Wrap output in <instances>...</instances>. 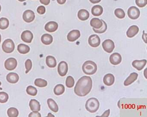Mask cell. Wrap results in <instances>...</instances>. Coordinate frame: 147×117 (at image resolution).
<instances>
[{"label":"cell","instance_id":"obj_46","mask_svg":"<svg viewBox=\"0 0 147 117\" xmlns=\"http://www.w3.org/2000/svg\"><path fill=\"white\" fill-rule=\"evenodd\" d=\"M55 117V116H54V115H53V114H51V113H49L48 114V117Z\"/></svg>","mask_w":147,"mask_h":117},{"label":"cell","instance_id":"obj_31","mask_svg":"<svg viewBox=\"0 0 147 117\" xmlns=\"http://www.w3.org/2000/svg\"><path fill=\"white\" fill-rule=\"evenodd\" d=\"M7 115L8 117H17L19 115V111L15 108H10L7 110Z\"/></svg>","mask_w":147,"mask_h":117},{"label":"cell","instance_id":"obj_42","mask_svg":"<svg viewBox=\"0 0 147 117\" xmlns=\"http://www.w3.org/2000/svg\"><path fill=\"white\" fill-rule=\"evenodd\" d=\"M110 109H108L105 112H104V113L101 116H99V117H108L110 115Z\"/></svg>","mask_w":147,"mask_h":117},{"label":"cell","instance_id":"obj_49","mask_svg":"<svg viewBox=\"0 0 147 117\" xmlns=\"http://www.w3.org/2000/svg\"><path fill=\"white\" fill-rule=\"evenodd\" d=\"M1 82H0V86H1ZM0 90H2V88H1L0 87Z\"/></svg>","mask_w":147,"mask_h":117},{"label":"cell","instance_id":"obj_44","mask_svg":"<svg viewBox=\"0 0 147 117\" xmlns=\"http://www.w3.org/2000/svg\"><path fill=\"white\" fill-rule=\"evenodd\" d=\"M143 33L142 35L143 40L144 41L145 43H147V42H146V35H147V34L145 33L144 31H143Z\"/></svg>","mask_w":147,"mask_h":117},{"label":"cell","instance_id":"obj_48","mask_svg":"<svg viewBox=\"0 0 147 117\" xmlns=\"http://www.w3.org/2000/svg\"><path fill=\"white\" fill-rule=\"evenodd\" d=\"M1 34H0V43H1Z\"/></svg>","mask_w":147,"mask_h":117},{"label":"cell","instance_id":"obj_2","mask_svg":"<svg viewBox=\"0 0 147 117\" xmlns=\"http://www.w3.org/2000/svg\"><path fill=\"white\" fill-rule=\"evenodd\" d=\"M82 69L84 73L86 75H93L97 72V64L92 60H87L83 64Z\"/></svg>","mask_w":147,"mask_h":117},{"label":"cell","instance_id":"obj_38","mask_svg":"<svg viewBox=\"0 0 147 117\" xmlns=\"http://www.w3.org/2000/svg\"><path fill=\"white\" fill-rule=\"evenodd\" d=\"M25 67L26 69V73H28L30 70H31L32 67V62L30 59H27L25 62Z\"/></svg>","mask_w":147,"mask_h":117},{"label":"cell","instance_id":"obj_33","mask_svg":"<svg viewBox=\"0 0 147 117\" xmlns=\"http://www.w3.org/2000/svg\"><path fill=\"white\" fill-rule=\"evenodd\" d=\"M114 14L118 18L123 19L125 17V13L123 9L121 8H117L114 11Z\"/></svg>","mask_w":147,"mask_h":117},{"label":"cell","instance_id":"obj_17","mask_svg":"<svg viewBox=\"0 0 147 117\" xmlns=\"http://www.w3.org/2000/svg\"><path fill=\"white\" fill-rule=\"evenodd\" d=\"M115 81V77L112 74L108 73L105 75L103 78V82L107 86H110L114 83Z\"/></svg>","mask_w":147,"mask_h":117},{"label":"cell","instance_id":"obj_50","mask_svg":"<svg viewBox=\"0 0 147 117\" xmlns=\"http://www.w3.org/2000/svg\"><path fill=\"white\" fill-rule=\"evenodd\" d=\"M1 5H0V12H1Z\"/></svg>","mask_w":147,"mask_h":117},{"label":"cell","instance_id":"obj_11","mask_svg":"<svg viewBox=\"0 0 147 117\" xmlns=\"http://www.w3.org/2000/svg\"><path fill=\"white\" fill-rule=\"evenodd\" d=\"M80 32L78 30H73L68 34L67 39L68 41L71 42L75 41L80 37Z\"/></svg>","mask_w":147,"mask_h":117},{"label":"cell","instance_id":"obj_6","mask_svg":"<svg viewBox=\"0 0 147 117\" xmlns=\"http://www.w3.org/2000/svg\"><path fill=\"white\" fill-rule=\"evenodd\" d=\"M127 13L128 17L130 19L135 20L139 17L140 15V11L137 7L135 6H132L129 8Z\"/></svg>","mask_w":147,"mask_h":117},{"label":"cell","instance_id":"obj_10","mask_svg":"<svg viewBox=\"0 0 147 117\" xmlns=\"http://www.w3.org/2000/svg\"><path fill=\"white\" fill-rule=\"evenodd\" d=\"M23 18L24 21L26 23H31L35 19V13L31 10H26L24 13Z\"/></svg>","mask_w":147,"mask_h":117},{"label":"cell","instance_id":"obj_5","mask_svg":"<svg viewBox=\"0 0 147 117\" xmlns=\"http://www.w3.org/2000/svg\"><path fill=\"white\" fill-rule=\"evenodd\" d=\"M102 45L104 50L108 53H111L115 48L114 42L110 39H107L104 41Z\"/></svg>","mask_w":147,"mask_h":117},{"label":"cell","instance_id":"obj_7","mask_svg":"<svg viewBox=\"0 0 147 117\" xmlns=\"http://www.w3.org/2000/svg\"><path fill=\"white\" fill-rule=\"evenodd\" d=\"M18 62L17 60L13 58H10L6 60L5 66L8 70H13L17 67Z\"/></svg>","mask_w":147,"mask_h":117},{"label":"cell","instance_id":"obj_3","mask_svg":"<svg viewBox=\"0 0 147 117\" xmlns=\"http://www.w3.org/2000/svg\"><path fill=\"white\" fill-rule=\"evenodd\" d=\"M100 103L98 99L94 97L89 98L87 100L86 104V108L90 112L95 113L99 108Z\"/></svg>","mask_w":147,"mask_h":117},{"label":"cell","instance_id":"obj_16","mask_svg":"<svg viewBox=\"0 0 147 117\" xmlns=\"http://www.w3.org/2000/svg\"><path fill=\"white\" fill-rule=\"evenodd\" d=\"M139 31V28L137 25L130 26L126 32V35L129 38H132L135 37Z\"/></svg>","mask_w":147,"mask_h":117},{"label":"cell","instance_id":"obj_4","mask_svg":"<svg viewBox=\"0 0 147 117\" xmlns=\"http://www.w3.org/2000/svg\"><path fill=\"white\" fill-rule=\"evenodd\" d=\"M2 48L3 51L5 53H11L14 51L15 44L12 40L10 39H7L3 42Z\"/></svg>","mask_w":147,"mask_h":117},{"label":"cell","instance_id":"obj_32","mask_svg":"<svg viewBox=\"0 0 147 117\" xmlns=\"http://www.w3.org/2000/svg\"><path fill=\"white\" fill-rule=\"evenodd\" d=\"M102 21L103 22V25L101 28L99 29H95L94 28H93V30L95 33H98V34H102V33H105L107 30V25L104 20H102Z\"/></svg>","mask_w":147,"mask_h":117},{"label":"cell","instance_id":"obj_20","mask_svg":"<svg viewBox=\"0 0 147 117\" xmlns=\"http://www.w3.org/2000/svg\"><path fill=\"white\" fill-rule=\"evenodd\" d=\"M29 106L30 109L32 111L38 112L40 111L41 109V105L40 103L35 99H32L30 101Z\"/></svg>","mask_w":147,"mask_h":117},{"label":"cell","instance_id":"obj_1","mask_svg":"<svg viewBox=\"0 0 147 117\" xmlns=\"http://www.w3.org/2000/svg\"><path fill=\"white\" fill-rule=\"evenodd\" d=\"M92 88V81L90 77L84 76L78 80L74 88L75 93L79 96L88 94Z\"/></svg>","mask_w":147,"mask_h":117},{"label":"cell","instance_id":"obj_28","mask_svg":"<svg viewBox=\"0 0 147 117\" xmlns=\"http://www.w3.org/2000/svg\"><path fill=\"white\" fill-rule=\"evenodd\" d=\"M65 90V87L63 84H58L54 88V92L55 94L59 96L63 94Z\"/></svg>","mask_w":147,"mask_h":117},{"label":"cell","instance_id":"obj_8","mask_svg":"<svg viewBox=\"0 0 147 117\" xmlns=\"http://www.w3.org/2000/svg\"><path fill=\"white\" fill-rule=\"evenodd\" d=\"M88 42L89 45L92 47H98L100 45V38L97 35H92L88 38Z\"/></svg>","mask_w":147,"mask_h":117},{"label":"cell","instance_id":"obj_43","mask_svg":"<svg viewBox=\"0 0 147 117\" xmlns=\"http://www.w3.org/2000/svg\"><path fill=\"white\" fill-rule=\"evenodd\" d=\"M57 3L59 4V5H63L66 3V1L67 0H57Z\"/></svg>","mask_w":147,"mask_h":117},{"label":"cell","instance_id":"obj_45","mask_svg":"<svg viewBox=\"0 0 147 117\" xmlns=\"http://www.w3.org/2000/svg\"><path fill=\"white\" fill-rule=\"evenodd\" d=\"M101 1V0H89V1H90L91 3L94 4L99 3Z\"/></svg>","mask_w":147,"mask_h":117},{"label":"cell","instance_id":"obj_21","mask_svg":"<svg viewBox=\"0 0 147 117\" xmlns=\"http://www.w3.org/2000/svg\"><path fill=\"white\" fill-rule=\"evenodd\" d=\"M77 16L81 21H86L89 18L90 15L88 11L85 9H81L78 12Z\"/></svg>","mask_w":147,"mask_h":117},{"label":"cell","instance_id":"obj_9","mask_svg":"<svg viewBox=\"0 0 147 117\" xmlns=\"http://www.w3.org/2000/svg\"><path fill=\"white\" fill-rule=\"evenodd\" d=\"M58 72L61 76H64L67 75L68 71V66L67 62L62 61L59 63L58 66Z\"/></svg>","mask_w":147,"mask_h":117},{"label":"cell","instance_id":"obj_12","mask_svg":"<svg viewBox=\"0 0 147 117\" xmlns=\"http://www.w3.org/2000/svg\"><path fill=\"white\" fill-rule=\"evenodd\" d=\"M122 61V56L118 53H115L111 55L110 57V62L113 65H117Z\"/></svg>","mask_w":147,"mask_h":117},{"label":"cell","instance_id":"obj_37","mask_svg":"<svg viewBox=\"0 0 147 117\" xmlns=\"http://www.w3.org/2000/svg\"><path fill=\"white\" fill-rule=\"evenodd\" d=\"M136 4L138 7L142 8L147 5V0H136Z\"/></svg>","mask_w":147,"mask_h":117},{"label":"cell","instance_id":"obj_25","mask_svg":"<svg viewBox=\"0 0 147 117\" xmlns=\"http://www.w3.org/2000/svg\"><path fill=\"white\" fill-rule=\"evenodd\" d=\"M90 25L95 29H99L101 28L103 25L102 20L96 18L92 19L90 21Z\"/></svg>","mask_w":147,"mask_h":117},{"label":"cell","instance_id":"obj_24","mask_svg":"<svg viewBox=\"0 0 147 117\" xmlns=\"http://www.w3.org/2000/svg\"><path fill=\"white\" fill-rule=\"evenodd\" d=\"M92 14L95 17H98L102 15L103 13V8L101 6L97 5L93 7L91 10Z\"/></svg>","mask_w":147,"mask_h":117},{"label":"cell","instance_id":"obj_18","mask_svg":"<svg viewBox=\"0 0 147 117\" xmlns=\"http://www.w3.org/2000/svg\"><path fill=\"white\" fill-rule=\"evenodd\" d=\"M138 77V74L136 72H132L130 74L124 82L125 86H129L137 80Z\"/></svg>","mask_w":147,"mask_h":117},{"label":"cell","instance_id":"obj_41","mask_svg":"<svg viewBox=\"0 0 147 117\" xmlns=\"http://www.w3.org/2000/svg\"><path fill=\"white\" fill-rule=\"evenodd\" d=\"M41 4L45 5H48L50 3V0H40Z\"/></svg>","mask_w":147,"mask_h":117},{"label":"cell","instance_id":"obj_36","mask_svg":"<svg viewBox=\"0 0 147 117\" xmlns=\"http://www.w3.org/2000/svg\"><path fill=\"white\" fill-rule=\"evenodd\" d=\"M9 96L7 93L5 92H0V102L4 103L8 101Z\"/></svg>","mask_w":147,"mask_h":117},{"label":"cell","instance_id":"obj_19","mask_svg":"<svg viewBox=\"0 0 147 117\" xmlns=\"http://www.w3.org/2000/svg\"><path fill=\"white\" fill-rule=\"evenodd\" d=\"M6 78L8 82L15 84L18 82L19 80V76L17 73L15 72H10L7 74Z\"/></svg>","mask_w":147,"mask_h":117},{"label":"cell","instance_id":"obj_47","mask_svg":"<svg viewBox=\"0 0 147 117\" xmlns=\"http://www.w3.org/2000/svg\"><path fill=\"white\" fill-rule=\"evenodd\" d=\"M19 1H20V2H23V1H25L26 0H18Z\"/></svg>","mask_w":147,"mask_h":117},{"label":"cell","instance_id":"obj_26","mask_svg":"<svg viewBox=\"0 0 147 117\" xmlns=\"http://www.w3.org/2000/svg\"><path fill=\"white\" fill-rule=\"evenodd\" d=\"M46 63L47 65L50 68H55L57 66V61L53 56H48L46 58Z\"/></svg>","mask_w":147,"mask_h":117},{"label":"cell","instance_id":"obj_27","mask_svg":"<svg viewBox=\"0 0 147 117\" xmlns=\"http://www.w3.org/2000/svg\"><path fill=\"white\" fill-rule=\"evenodd\" d=\"M18 50L20 54H26L30 52V47L27 45L21 43L18 46Z\"/></svg>","mask_w":147,"mask_h":117},{"label":"cell","instance_id":"obj_23","mask_svg":"<svg viewBox=\"0 0 147 117\" xmlns=\"http://www.w3.org/2000/svg\"><path fill=\"white\" fill-rule=\"evenodd\" d=\"M53 37L49 34H44L41 37V41L45 45H50L53 42Z\"/></svg>","mask_w":147,"mask_h":117},{"label":"cell","instance_id":"obj_40","mask_svg":"<svg viewBox=\"0 0 147 117\" xmlns=\"http://www.w3.org/2000/svg\"><path fill=\"white\" fill-rule=\"evenodd\" d=\"M29 117H41V114L37 112L33 111L29 114Z\"/></svg>","mask_w":147,"mask_h":117},{"label":"cell","instance_id":"obj_15","mask_svg":"<svg viewBox=\"0 0 147 117\" xmlns=\"http://www.w3.org/2000/svg\"><path fill=\"white\" fill-rule=\"evenodd\" d=\"M147 60L145 59L142 60H135L132 62V65L134 68L138 70H142L146 65Z\"/></svg>","mask_w":147,"mask_h":117},{"label":"cell","instance_id":"obj_35","mask_svg":"<svg viewBox=\"0 0 147 117\" xmlns=\"http://www.w3.org/2000/svg\"><path fill=\"white\" fill-rule=\"evenodd\" d=\"M75 84V80L74 78L71 76H68L66 80V85L69 88H72Z\"/></svg>","mask_w":147,"mask_h":117},{"label":"cell","instance_id":"obj_30","mask_svg":"<svg viewBox=\"0 0 147 117\" xmlns=\"http://www.w3.org/2000/svg\"><path fill=\"white\" fill-rule=\"evenodd\" d=\"M35 85L40 88L46 87L48 85V82L45 79L42 78H37L35 81Z\"/></svg>","mask_w":147,"mask_h":117},{"label":"cell","instance_id":"obj_39","mask_svg":"<svg viewBox=\"0 0 147 117\" xmlns=\"http://www.w3.org/2000/svg\"><path fill=\"white\" fill-rule=\"evenodd\" d=\"M37 11L38 13H39L40 15H43L45 13L46 9H45V7L43 6H40L38 7Z\"/></svg>","mask_w":147,"mask_h":117},{"label":"cell","instance_id":"obj_34","mask_svg":"<svg viewBox=\"0 0 147 117\" xmlns=\"http://www.w3.org/2000/svg\"><path fill=\"white\" fill-rule=\"evenodd\" d=\"M26 92L28 94L32 96H35L37 94V90L35 87L32 86H28L26 88Z\"/></svg>","mask_w":147,"mask_h":117},{"label":"cell","instance_id":"obj_14","mask_svg":"<svg viewBox=\"0 0 147 117\" xmlns=\"http://www.w3.org/2000/svg\"><path fill=\"white\" fill-rule=\"evenodd\" d=\"M58 28V25L56 22L51 21L45 25V29L48 32L52 33L56 31Z\"/></svg>","mask_w":147,"mask_h":117},{"label":"cell","instance_id":"obj_13","mask_svg":"<svg viewBox=\"0 0 147 117\" xmlns=\"http://www.w3.org/2000/svg\"><path fill=\"white\" fill-rule=\"evenodd\" d=\"M21 38L22 41L24 42L31 43L33 39V35L30 31H25L22 33Z\"/></svg>","mask_w":147,"mask_h":117},{"label":"cell","instance_id":"obj_22","mask_svg":"<svg viewBox=\"0 0 147 117\" xmlns=\"http://www.w3.org/2000/svg\"><path fill=\"white\" fill-rule=\"evenodd\" d=\"M47 103L50 109L54 112H57L59 110L58 105L56 102L51 98L47 100Z\"/></svg>","mask_w":147,"mask_h":117},{"label":"cell","instance_id":"obj_29","mask_svg":"<svg viewBox=\"0 0 147 117\" xmlns=\"http://www.w3.org/2000/svg\"><path fill=\"white\" fill-rule=\"evenodd\" d=\"M9 25V21L6 18H1L0 19V29L5 30L8 28Z\"/></svg>","mask_w":147,"mask_h":117}]
</instances>
